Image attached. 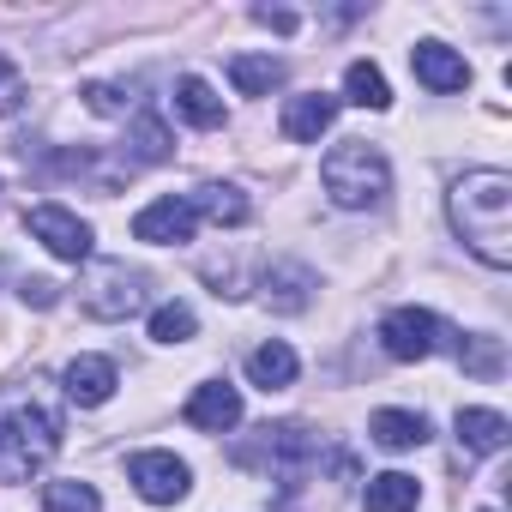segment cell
<instances>
[{"mask_svg": "<svg viewBox=\"0 0 512 512\" xmlns=\"http://www.w3.org/2000/svg\"><path fill=\"white\" fill-rule=\"evenodd\" d=\"M446 217L488 272L512 266V175L506 169H464L446 193Z\"/></svg>", "mask_w": 512, "mask_h": 512, "instance_id": "cell-1", "label": "cell"}, {"mask_svg": "<svg viewBox=\"0 0 512 512\" xmlns=\"http://www.w3.org/2000/svg\"><path fill=\"white\" fill-rule=\"evenodd\" d=\"M61 452V410L43 398L0 404V482H31Z\"/></svg>", "mask_w": 512, "mask_h": 512, "instance_id": "cell-2", "label": "cell"}, {"mask_svg": "<svg viewBox=\"0 0 512 512\" xmlns=\"http://www.w3.org/2000/svg\"><path fill=\"white\" fill-rule=\"evenodd\" d=\"M320 181H326V193H332L338 211H374V205H386V193H392V163H386L380 145L344 139V145L326 151Z\"/></svg>", "mask_w": 512, "mask_h": 512, "instance_id": "cell-3", "label": "cell"}, {"mask_svg": "<svg viewBox=\"0 0 512 512\" xmlns=\"http://www.w3.org/2000/svg\"><path fill=\"white\" fill-rule=\"evenodd\" d=\"M145 296H151V278L133 272V266H121V260L91 266V278L79 284V308L91 320H133L145 308Z\"/></svg>", "mask_w": 512, "mask_h": 512, "instance_id": "cell-4", "label": "cell"}, {"mask_svg": "<svg viewBox=\"0 0 512 512\" xmlns=\"http://www.w3.org/2000/svg\"><path fill=\"white\" fill-rule=\"evenodd\" d=\"M446 338H458V332L440 314H428V308H392L380 320V344H386L392 362H428Z\"/></svg>", "mask_w": 512, "mask_h": 512, "instance_id": "cell-5", "label": "cell"}, {"mask_svg": "<svg viewBox=\"0 0 512 512\" xmlns=\"http://www.w3.org/2000/svg\"><path fill=\"white\" fill-rule=\"evenodd\" d=\"M25 229L55 253V260H67V266L91 260V247H97L91 223H85L79 211H67V205H31V211H25Z\"/></svg>", "mask_w": 512, "mask_h": 512, "instance_id": "cell-6", "label": "cell"}, {"mask_svg": "<svg viewBox=\"0 0 512 512\" xmlns=\"http://www.w3.org/2000/svg\"><path fill=\"white\" fill-rule=\"evenodd\" d=\"M127 482L139 488V500H151V506H175V500L187 494L193 470H187L175 452H133V458H127Z\"/></svg>", "mask_w": 512, "mask_h": 512, "instance_id": "cell-7", "label": "cell"}, {"mask_svg": "<svg viewBox=\"0 0 512 512\" xmlns=\"http://www.w3.org/2000/svg\"><path fill=\"white\" fill-rule=\"evenodd\" d=\"M193 229H199V211L187 205V193L175 199H151L139 217H133V241H151V247H181V241H193Z\"/></svg>", "mask_w": 512, "mask_h": 512, "instance_id": "cell-8", "label": "cell"}, {"mask_svg": "<svg viewBox=\"0 0 512 512\" xmlns=\"http://www.w3.org/2000/svg\"><path fill=\"white\" fill-rule=\"evenodd\" d=\"M314 290H320V278H314L302 260H272L266 278H260V302H266L272 314H302V308L314 302Z\"/></svg>", "mask_w": 512, "mask_h": 512, "instance_id": "cell-9", "label": "cell"}, {"mask_svg": "<svg viewBox=\"0 0 512 512\" xmlns=\"http://www.w3.org/2000/svg\"><path fill=\"white\" fill-rule=\"evenodd\" d=\"M410 73H416L434 97H452V91L470 85V61H464L458 49H446V43H416V49H410Z\"/></svg>", "mask_w": 512, "mask_h": 512, "instance_id": "cell-10", "label": "cell"}, {"mask_svg": "<svg viewBox=\"0 0 512 512\" xmlns=\"http://www.w3.org/2000/svg\"><path fill=\"white\" fill-rule=\"evenodd\" d=\"M199 434H229L235 422H241V392L229 386V380H205V386H193V398H187V410H181Z\"/></svg>", "mask_w": 512, "mask_h": 512, "instance_id": "cell-11", "label": "cell"}, {"mask_svg": "<svg viewBox=\"0 0 512 512\" xmlns=\"http://www.w3.org/2000/svg\"><path fill=\"white\" fill-rule=\"evenodd\" d=\"M61 386H67V398H73L79 410H97V404H109V398H115L121 374H115V362H109V356H73V362H67V374H61Z\"/></svg>", "mask_w": 512, "mask_h": 512, "instance_id": "cell-12", "label": "cell"}, {"mask_svg": "<svg viewBox=\"0 0 512 512\" xmlns=\"http://www.w3.org/2000/svg\"><path fill=\"white\" fill-rule=\"evenodd\" d=\"M452 434H458V446H464V452H476V458H494V452H506V440H512V422H506L500 410L464 404V410L452 416Z\"/></svg>", "mask_w": 512, "mask_h": 512, "instance_id": "cell-13", "label": "cell"}, {"mask_svg": "<svg viewBox=\"0 0 512 512\" xmlns=\"http://www.w3.org/2000/svg\"><path fill=\"white\" fill-rule=\"evenodd\" d=\"M332 121H338V97H326V91H302L284 103V139H296V145H320V133Z\"/></svg>", "mask_w": 512, "mask_h": 512, "instance_id": "cell-14", "label": "cell"}, {"mask_svg": "<svg viewBox=\"0 0 512 512\" xmlns=\"http://www.w3.org/2000/svg\"><path fill=\"white\" fill-rule=\"evenodd\" d=\"M175 115L187 121V127H199V133H211V127H223L229 121V109H223V97L199 79V73H187V79H175Z\"/></svg>", "mask_w": 512, "mask_h": 512, "instance_id": "cell-15", "label": "cell"}, {"mask_svg": "<svg viewBox=\"0 0 512 512\" xmlns=\"http://www.w3.org/2000/svg\"><path fill=\"white\" fill-rule=\"evenodd\" d=\"M187 205H193L199 217H211L217 229H241V223L253 217L247 193H241V187H229V181H205L199 193H187Z\"/></svg>", "mask_w": 512, "mask_h": 512, "instance_id": "cell-16", "label": "cell"}, {"mask_svg": "<svg viewBox=\"0 0 512 512\" xmlns=\"http://www.w3.org/2000/svg\"><path fill=\"white\" fill-rule=\"evenodd\" d=\"M296 374H302V362H296V350L278 344V338L247 356V380L260 386V392H284V386H296Z\"/></svg>", "mask_w": 512, "mask_h": 512, "instance_id": "cell-17", "label": "cell"}, {"mask_svg": "<svg viewBox=\"0 0 512 512\" xmlns=\"http://www.w3.org/2000/svg\"><path fill=\"white\" fill-rule=\"evenodd\" d=\"M368 434H374L386 452H416V446L428 440V416H422V410H374Z\"/></svg>", "mask_w": 512, "mask_h": 512, "instance_id": "cell-18", "label": "cell"}, {"mask_svg": "<svg viewBox=\"0 0 512 512\" xmlns=\"http://www.w3.org/2000/svg\"><path fill=\"white\" fill-rule=\"evenodd\" d=\"M416 500H422V482L404 476V470H380V476H368V488H362V506H368V512H416Z\"/></svg>", "mask_w": 512, "mask_h": 512, "instance_id": "cell-19", "label": "cell"}, {"mask_svg": "<svg viewBox=\"0 0 512 512\" xmlns=\"http://www.w3.org/2000/svg\"><path fill=\"white\" fill-rule=\"evenodd\" d=\"M229 85H235L241 97H272V91L284 85V61H278V55H235V61H229Z\"/></svg>", "mask_w": 512, "mask_h": 512, "instance_id": "cell-20", "label": "cell"}, {"mask_svg": "<svg viewBox=\"0 0 512 512\" xmlns=\"http://www.w3.org/2000/svg\"><path fill=\"white\" fill-rule=\"evenodd\" d=\"M344 103H356V109H392L386 73H380L374 61H350V67H344Z\"/></svg>", "mask_w": 512, "mask_h": 512, "instance_id": "cell-21", "label": "cell"}, {"mask_svg": "<svg viewBox=\"0 0 512 512\" xmlns=\"http://www.w3.org/2000/svg\"><path fill=\"white\" fill-rule=\"evenodd\" d=\"M169 151H175V139H169L163 115H139L127 127V163H169Z\"/></svg>", "mask_w": 512, "mask_h": 512, "instance_id": "cell-22", "label": "cell"}, {"mask_svg": "<svg viewBox=\"0 0 512 512\" xmlns=\"http://www.w3.org/2000/svg\"><path fill=\"white\" fill-rule=\"evenodd\" d=\"M199 332V314L187 308V302H163V308H151V338L157 344H187Z\"/></svg>", "mask_w": 512, "mask_h": 512, "instance_id": "cell-23", "label": "cell"}, {"mask_svg": "<svg viewBox=\"0 0 512 512\" xmlns=\"http://www.w3.org/2000/svg\"><path fill=\"white\" fill-rule=\"evenodd\" d=\"M43 512H103V494L91 482H43Z\"/></svg>", "mask_w": 512, "mask_h": 512, "instance_id": "cell-24", "label": "cell"}, {"mask_svg": "<svg viewBox=\"0 0 512 512\" xmlns=\"http://www.w3.org/2000/svg\"><path fill=\"white\" fill-rule=\"evenodd\" d=\"M458 362L470 368V374H500V338H458Z\"/></svg>", "mask_w": 512, "mask_h": 512, "instance_id": "cell-25", "label": "cell"}, {"mask_svg": "<svg viewBox=\"0 0 512 512\" xmlns=\"http://www.w3.org/2000/svg\"><path fill=\"white\" fill-rule=\"evenodd\" d=\"M85 103H91V115H127L121 85H85Z\"/></svg>", "mask_w": 512, "mask_h": 512, "instance_id": "cell-26", "label": "cell"}, {"mask_svg": "<svg viewBox=\"0 0 512 512\" xmlns=\"http://www.w3.org/2000/svg\"><path fill=\"white\" fill-rule=\"evenodd\" d=\"M19 302H25V308H55V302H61V284H49V278H25V284H19Z\"/></svg>", "mask_w": 512, "mask_h": 512, "instance_id": "cell-27", "label": "cell"}, {"mask_svg": "<svg viewBox=\"0 0 512 512\" xmlns=\"http://www.w3.org/2000/svg\"><path fill=\"white\" fill-rule=\"evenodd\" d=\"M253 19L272 25V31H296V13H284V7H253Z\"/></svg>", "mask_w": 512, "mask_h": 512, "instance_id": "cell-28", "label": "cell"}, {"mask_svg": "<svg viewBox=\"0 0 512 512\" xmlns=\"http://www.w3.org/2000/svg\"><path fill=\"white\" fill-rule=\"evenodd\" d=\"M0 79H13V61H7V55H0Z\"/></svg>", "mask_w": 512, "mask_h": 512, "instance_id": "cell-29", "label": "cell"}]
</instances>
